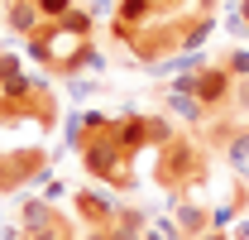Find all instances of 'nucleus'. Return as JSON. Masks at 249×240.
<instances>
[{
	"mask_svg": "<svg viewBox=\"0 0 249 240\" xmlns=\"http://www.w3.org/2000/svg\"><path fill=\"white\" fill-rule=\"evenodd\" d=\"M115 125H120V120L101 116V111H87V116L67 130V144L82 154V163H87L91 178L129 192V187H134V154H124V144L115 140Z\"/></svg>",
	"mask_w": 249,
	"mask_h": 240,
	"instance_id": "f257e3e1",
	"label": "nucleus"
},
{
	"mask_svg": "<svg viewBox=\"0 0 249 240\" xmlns=\"http://www.w3.org/2000/svg\"><path fill=\"white\" fill-rule=\"evenodd\" d=\"M29 58L58 77H77V67L96 62V48H91V34L72 29L62 20V24H38V34H29Z\"/></svg>",
	"mask_w": 249,
	"mask_h": 240,
	"instance_id": "f03ea898",
	"label": "nucleus"
},
{
	"mask_svg": "<svg viewBox=\"0 0 249 240\" xmlns=\"http://www.w3.org/2000/svg\"><path fill=\"white\" fill-rule=\"evenodd\" d=\"M154 182L163 192H192L206 182V149L192 135H173L154 154Z\"/></svg>",
	"mask_w": 249,
	"mask_h": 240,
	"instance_id": "7ed1b4c3",
	"label": "nucleus"
},
{
	"mask_svg": "<svg viewBox=\"0 0 249 240\" xmlns=\"http://www.w3.org/2000/svg\"><path fill=\"white\" fill-rule=\"evenodd\" d=\"M0 120H38L43 130L53 125V96L38 87L34 77L15 72L0 82Z\"/></svg>",
	"mask_w": 249,
	"mask_h": 240,
	"instance_id": "20e7f679",
	"label": "nucleus"
},
{
	"mask_svg": "<svg viewBox=\"0 0 249 240\" xmlns=\"http://www.w3.org/2000/svg\"><path fill=\"white\" fill-rule=\"evenodd\" d=\"M173 135H178V130H173L168 116H120V125H115V140L124 144V154L163 149Z\"/></svg>",
	"mask_w": 249,
	"mask_h": 240,
	"instance_id": "39448f33",
	"label": "nucleus"
},
{
	"mask_svg": "<svg viewBox=\"0 0 249 240\" xmlns=\"http://www.w3.org/2000/svg\"><path fill=\"white\" fill-rule=\"evenodd\" d=\"M19 226H24L29 240H72L67 216H58L48 197H24L19 202Z\"/></svg>",
	"mask_w": 249,
	"mask_h": 240,
	"instance_id": "423d86ee",
	"label": "nucleus"
},
{
	"mask_svg": "<svg viewBox=\"0 0 249 240\" xmlns=\"http://www.w3.org/2000/svg\"><path fill=\"white\" fill-rule=\"evenodd\" d=\"M235 72L225 67V62H211V67H201V72H192V96L211 111V116H220V111H230V96H235Z\"/></svg>",
	"mask_w": 249,
	"mask_h": 240,
	"instance_id": "0eeeda50",
	"label": "nucleus"
},
{
	"mask_svg": "<svg viewBox=\"0 0 249 240\" xmlns=\"http://www.w3.org/2000/svg\"><path fill=\"white\" fill-rule=\"evenodd\" d=\"M48 173V154L43 149H19V154H0V192H15L29 178Z\"/></svg>",
	"mask_w": 249,
	"mask_h": 240,
	"instance_id": "6e6552de",
	"label": "nucleus"
},
{
	"mask_svg": "<svg viewBox=\"0 0 249 240\" xmlns=\"http://www.w3.org/2000/svg\"><path fill=\"white\" fill-rule=\"evenodd\" d=\"M158 20H163V10H158V0H120L115 5V39H134V34H144V29H154Z\"/></svg>",
	"mask_w": 249,
	"mask_h": 240,
	"instance_id": "1a4fd4ad",
	"label": "nucleus"
},
{
	"mask_svg": "<svg viewBox=\"0 0 249 240\" xmlns=\"http://www.w3.org/2000/svg\"><path fill=\"white\" fill-rule=\"evenodd\" d=\"M173 226H178V240H201L206 231H216V211L201 207V202H178L173 207Z\"/></svg>",
	"mask_w": 249,
	"mask_h": 240,
	"instance_id": "9d476101",
	"label": "nucleus"
},
{
	"mask_svg": "<svg viewBox=\"0 0 249 240\" xmlns=\"http://www.w3.org/2000/svg\"><path fill=\"white\" fill-rule=\"evenodd\" d=\"M72 207H77V221L87 226V231H106V226H115V202H106V197H96V192H77L72 197Z\"/></svg>",
	"mask_w": 249,
	"mask_h": 240,
	"instance_id": "9b49d317",
	"label": "nucleus"
},
{
	"mask_svg": "<svg viewBox=\"0 0 249 240\" xmlns=\"http://www.w3.org/2000/svg\"><path fill=\"white\" fill-rule=\"evenodd\" d=\"M163 106H168V116H173V120H187L192 130L211 125V111H206L196 96H187V91H168V101H163Z\"/></svg>",
	"mask_w": 249,
	"mask_h": 240,
	"instance_id": "f8f14e48",
	"label": "nucleus"
},
{
	"mask_svg": "<svg viewBox=\"0 0 249 240\" xmlns=\"http://www.w3.org/2000/svg\"><path fill=\"white\" fill-rule=\"evenodd\" d=\"M5 20H10V29L15 34H38V24H43V15H38V5L34 0H10V10H5Z\"/></svg>",
	"mask_w": 249,
	"mask_h": 240,
	"instance_id": "ddd939ff",
	"label": "nucleus"
},
{
	"mask_svg": "<svg viewBox=\"0 0 249 240\" xmlns=\"http://www.w3.org/2000/svg\"><path fill=\"white\" fill-rule=\"evenodd\" d=\"M38 5V15H43V24H62L72 10H77V0H34Z\"/></svg>",
	"mask_w": 249,
	"mask_h": 240,
	"instance_id": "4468645a",
	"label": "nucleus"
},
{
	"mask_svg": "<svg viewBox=\"0 0 249 240\" xmlns=\"http://www.w3.org/2000/svg\"><path fill=\"white\" fill-rule=\"evenodd\" d=\"M187 5H192L196 15H211V0H158V10H163V20H168V15H178V10H187Z\"/></svg>",
	"mask_w": 249,
	"mask_h": 240,
	"instance_id": "2eb2a0df",
	"label": "nucleus"
},
{
	"mask_svg": "<svg viewBox=\"0 0 249 240\" xmlns=\"http://www.w3.org/2000/svg\"><path fill=\"white\" fill-rule=\"evenodd\" d=\"M230 116L249 120V77H240V82H235V96H230Z\"/></svg>",
	"mask_w": 249,
	"mask_h": 240,
	"instance_id": "dca6fc26",
	"label": "nucleus"
},
{
	"mask_svg": "<svg viewBox=\"0 0 249 240\" xmlns=\"http://www.w3.org/2000/svg\"><path fill=\"white\" fill-rule=\"evenodd\" d=\"M225 67H230L235 77H249V53H230V58H225Z\"/></svg>",
	"mask_w": 249,
	"mask_h": 240,
	"instance_id": "f3484780",
	"label": "nucleus"
},
{
	"mask_svg": "<svg viewBox=\"0 0 249 240\" xmlns=\"http://www.w3.org/2000/svg\"><path fill=\"white\" fill-rule=\"evenodd\" d=\"M201 240H230V236H225V231H220V226H216V231H206V236H201Z\"/></svg>",
	"mask_w": 249,
	"mask_h": 240,
	"instance_id": "a211bd4d",
	"label": "nucleus"
},
{
	"mask_svg": "<svg viewBox=\"0 0 249 240\" xmlns=\"http://www.w3.org/2000/svg\"><path fill=\"white\" fill-rule=\"evenodd\" d=\"M240 15H245V24H249V0H245V5H240Z\"/></svg>",
	"mask_w": 249,
	"mask_h": 240,
	"instance_id": "6ab92c4d",
	"label": "nucleus"
},
{
	"mask_svg": "<svg viewBox=\"0 0 249 240\" xmlns=\"http://www.w3.org/2000/svg\"><path fill=\"white\" fill-rule=\"evenodd\" d=\"M0 72H5V53H0Z\"/></svg>",
	"mask_w": 249,
	"mask_h": 240,
	"instance_id": "aec40b11",
	"label": "nucleus"
}]
</instances>
